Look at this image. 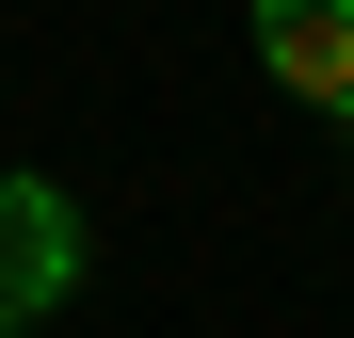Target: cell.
I'll return each instance as SVG.
<instances>
[{
  "label": "cell",
  "mask_w": 354,
  "mask_h": 338,
  "mask_svg": "<svg viewBox=\"0 0 354 338\" xmlns=\"http://www.w3.org/2000/svg\"><path fill=\"white\" fill-rule=\"evenodd\" d=\"M258 65L322 113V129H354V0H258Z\"/></svg>",
  "instance_id": "cell-2"
},
{
  "label": "cell",
  "mask_w": 354,
  "mask_h": 338,
  "mask_svg": "<svg viewBox=\"0 0 354 338\" xmlns=\"http://www.w3.org/2000/svg\"><path fill=\"white\" fill-rule=\"evenodd\" d=\"M81 258H97V242H81L65 194H48V178H0V338H32L48 306H65Z\"/></svg>",
  "instance_id": "cell-1"
}]
</instances>
